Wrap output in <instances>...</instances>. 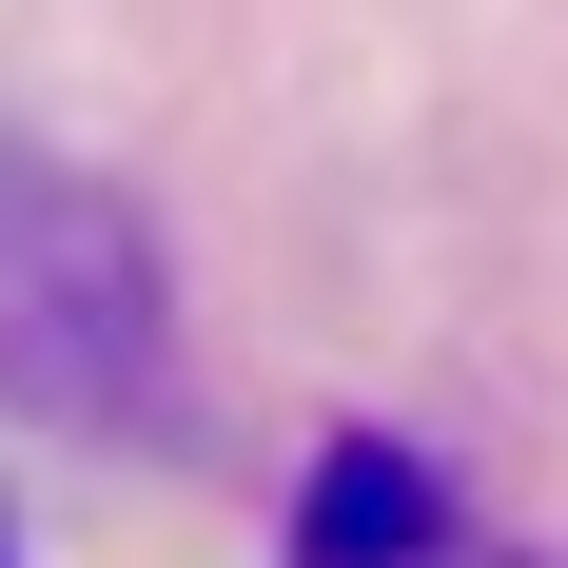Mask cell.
<instances>
[{
	"instance_id": "cell-2",
	"label": "cell",
	"mask_w": 568,
	"mask_h": 568,
	"mask_svg": "<svg viewBox=\"0 0 568 568\" xmlns=\"http://www.w3.org/2000/svg\"><path fill=\"white\" fill-rule=\"evenodd\" d=\"M314 549H432V470H373V452H334V529Z\"/></svg>"
},
{
	"instance_id": "cell-1",
	"label": "cell",
	"mask_w": 568,
	"mask_h": 568,
	"mask_svg": "<svg viewBox=\"0 0 568 568\" xmlns=\"http://www.w3.org/2000/svg\"><path fill=\"white\" fill-rule=\"evenodd\" d=\"M0 393L59 432H158V255L99 176L0 158Z\"/></svg>"
}]
</instances>
